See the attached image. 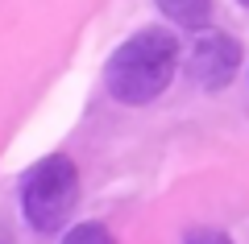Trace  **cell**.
I'll list each match as a JSON object with an SVG mask.
<instances>
[{
  "label": "cell",
  "instance_id": "obj_1",
  "mask_svg": "<svg viewBox=\"0 0 249 244\" xmlns=\"http://www.w3.org/2000/svg\"><path fill=\"white\" fill-rule=\"evenodd\" d=\"M175 70H178V37L170 29L154 25L112 50L104 66V87L116 104H133V108L154 104L170 87Z\"/></svg>",
  "mask_w": 249,
  "mask_h": 244
},
{
  "label": "cell",
  "instance_id": "obj_2",
  "mask_svg": "<svg viewBox=\"0 0 249 244\" xmlns=\"http://www.w3.org/2000/svg\"><path fill=\"white\" fill-rule=\"evenodd\" d=\"M75 203H79V170L71 157L50 153L21 178V211L37 232H58L71 219Z\"/></svg>",
  "mask_w": 249,
  "mask_h": 244
},
{
  "label": "cell",
  "instance_id": "obj_3",
  "mask_svg": "<svg viewBox=\"0 0 249 244\" xmlns=\"http://www.w3.org/2000/svg\"><path fill=\"white\" fill-rule=\"evenodd\" d=\"M241 66V42L229 33H208L191 54V83L204 91H220L232 83Z\"/></svg>",
  "mask_w": 249,
  "mask_h": 244
},
{
  "label": "cell",
  "instance_id": "obj_4",
  "mask_svg": "<svg viewBox=\"0 0 249 244\" xmlns=\"http://www.w3.org/2000/svg\"><path fill=\"white\" fill-rule=\"evenodd\" d=\"M154 4L162 9V17H166V21L191 29V33L212 25V0H154Z\"/></svg>",
  "mask_w": 249,
  "mask_h": 244
},
{
  "label": "cell",
  "instance_id": "obj_5",
  "mask_svg": "<svg viewBox=\"0 0 249 244\" xmlns=\"http://www.w3.org/2000/svg\"><path fill=\"white\" fill-rule=\"evenodd\" d=\"M62 244H116V240L104 224H75L71 232L62 236Z\"/></svg>",
  "mask_w": 249,
  "mask_h": 244
},
{
  "label": "cell",
  "instance_id": "obj_6",
  "mask_svg": "<svg viewBox=\"0 0 249 244\" xmlns=\"http://www.w3.org/2000/svg\"><path fill=\"white\" fill-rule=\"evenodd\" d=\"M183 244H232V240L224 232H216V228H191Z\"/></svg>",
  "mask_w": 249,
  "mask_h": 244
},
{
  "label": "cell",
  "instance_id": "obj_7",
  "mask_svg": "<svg viewBox=\"0 0 249 244\" xmlns=\"http://www.w3.org/2000/svg\"><path fill=\"white\" fill-rule=\"evenodd\" d=\"M241 4H245V9H249V0H241Z\"/></svg>",
  "mask_w": 249,
  "mask_h": 244
}]
</instances>
